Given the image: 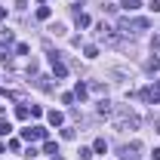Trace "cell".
Masks as SVG:
<instances>
[{
    "label": "cell",
    "instance_id": "obj_23",
    "mask_svg": "<svg viewBox=\"0 0 160 160\" xmlns=\"http://www.w3.org/2000/svg\"><path fill=\"white\" fill-rule=\"evenodd\" d=\"M154 126H157V132H160V117H157V120H154Z\"/></svg>",
    "mask_w": 160,
    "mask_h": 160
},
{
    "label": "cell",
    "instance_id": "obj_1",
    "mask_svg": "<svg viewBox=\"0 0 160 160\" xmlns=\"http://www.w3.org/2000/svg\"><path fill=\"white\" fill-rule=\"evenodd\" d=\"M114 123H117L120 129H136V126H139V114H136V111H129V108H120Z\"/></svg>",
    "mask_w": 160,
    "mask_h": 160
},
{
    "label": "cell",
    "instance_id": "obj_16",
    "mask_svg": "<svg viewBox=\"0 0 160 160\" xmlns=\"http://www.w3.org/2000/svg\"><path fill=\"white\" fill-rule=\"evenodd\" d=\"M77 157H80V160H89V157H92V151H89V148H80Z\"/></svg>",
    "mask_w": 160,
    "mask_h": 160
},
{
    "label": "cell",
    "instance_id": "obj_12",
    "mask_svg": "<svg viewBox=\"0 0 160 160\" xmlns=\"http://www.w3.org/2000/svg\"><path fill=\"white\" fill-rule=\"evenodd\" d=\"M74 96H77V99H80V102L86 99V86H83V83H77V89H74Z\"/></svg>",
    "mask_w": 160,
    "mask_h": 160
},
{
    "label": "cell",
    "instance_id": "obj_3",
    "mask_svg": "<svg viewBox=\"0 0 160 160\" xmlns=\"http://www.w3.org/2000/svg\"><path fill=\"white\" fill-rule=\"evenodd\" d=\"M22 139H28V142L46 139V129H43V126H28V129H22Z\"/></svg>",
    "mask_w": 160,
    "mask_h": 160
},
{
    "label": "cell",
    "instance_id": "obj_17",
    "mask_svg": "<svg viewBox=\"0 0 160 160\" xmlns=\"http://www.w3.org/2000/svg\"><path fill=\"white\" fill-rule=\"evenodd\" d=\"M16 117H19V120L28 117V108H25V105H19V108H16Z\"/></svg>",
    "mask_w": 160,
    "mask_h": 160
},
{
    "label": "cell",
    "instance_id": "obj_15",
    "mask_svg": "<svg viewBox=\"0 0 160 160\" xmlns=\"http://www.w3.org/2000/svg\"><path fill=\"white\" fill-rule=\"evenodd\" d=\"M43 151H46V154H59V145H56V142H46V148H43Z\"/></svg>",
    "mask_w": 160,
    "mask_h": 160
},
{
    "label": "cell",
    "instance_id": "obj_18",
    "mask_svg": "<svg viewBox=\"0 0 160 160\" xmlns=\"http://www.w3.org/2000/svg\"><path fill=\"white\" fill-rule=\"evenodd\" d=\"M9 129H12V126H9V120H0V136H6Z\"/></svg>",
    "mask_w": 160,
    "mask_h": 160
},
{
    "label": "cell",
    "instance_id": "obj_10",
    "mask_svg": "<svg viewBox=\"0 0 160 160\" xmlns=\"http://www.w3.org/2000/svg\"><path fill=\"white\" fill-rule=\"evenodd\" d=\"M74 19H77L80 28H86V25H89V16H83V12H74Z\"/></svg>",
    "mask_w": 160,
    "mask_h": 160
},
{
    "label": "cell",
    "instance_id": "obj_11",
    "mask_svg": "<svg viewBox=\"0 0 160 160\" xmlns=\"http://www.w3.org/2000/svg\"><path fill=\"white\" fill-rule=\"evenodd\" d=\"M123 9H129V12H136V9H139V0H123Z\"/></svg>",
    "mask_w": 160,
    "mask_h": 160
},
{
    "label": "cell",
    "instance_id": "obj_22",
    "mask_svg": "<svg viewBox=\"0 0 160 160\" xmlns=\"http://www.w3.org/2000/svg\"><path fill=\"white\" fill-rule=\"evenodd\" d=\"M52 160H65V157H62V154H52Z\"/></svg>",
    "mask_w": 160,
    "mask_h": 160
},
{
    "label": "cell",
    "instance_id": "obj_20",
    "mask_svg": "<svg viewBox=\"0 0 160 160\" xmlns=\"http://www.w3.org/2000/svg\"><path fill=\"white\" fill-rule=\"evenodd\" d=\"M154 52H160V37H154Z\"/></svg>",
    "mask_w": 160,
    "mask_h": 160
},
{
    "label": "cell",
    "instance_id": "obj_24",
    "mask_svg": "<svg viewBox=\"0 0 160 160\" xmlns=\"http://www.w3.org/2000/svg\"><path fill=\"white\" fill-rule=\"evenodd\" d=\"M0 19H6V9H0Z\"/></svg>",
    "mask_w": 160,
    "mask_h": 160
},
{
    "label": "cell",
    "instance_id": "obj_6",
    "mask_svg": "<svg viewBox=\"0 0 160 160\" xmlns=\"http://www.w3.org/2000/svg\"><path fill=\"white\" fill-rule=\"evenodd\" d=\"M99 37H102V40H114V31H111V28H108L105 22L99 25Z\"/></svg>",
    "mask_w": 160,
    "mask_h": 160
},
{
    "label": "cell",
    "instance_id": "obj_7",
    "mask_svg": "<svg viewBox=\"0 0 160 160\" xmlns=\"http://www.w3.org/2000/svg\"><path fill=\"white\" fill-rule=\"evenodd\" d=\"M46 117H49V123H52V126H62V123H65V117H62L59 111H49Z\"/></svg>",
    "mask_w": 160,
    "mask_h": 160
},
{
    "label": "cell",
    "instance_id": "obj_13",
    "mask_svg": "<svg viewBox=\"0 0 160 160\" xmlns=\"http://www.w3.org/2000/svg\"><path fill=\"white\" fill-rule=\"evenodd\" d=\"M145 68H148V71H160V59H148Z\"/></svg>",
    "mask_w": 160,
    "mask_h": 160
},
{
    "label": "cell",
    "instance_id": "obj_14",
    "mask_svg": "<svg viewBox=\"0 0 160 160\" xmlns=\"http://www.w3.org/2000/svg\"><path fill=\"white\" fill-rule=\"evenodd\" d=\"M83 56H86V59H96V56H99V49H96V46H86V49H83Z\"/></svg>",
    "mask_w": 160,
    "mask_h": 160
},
{
    "label": "cell",
    "instance_id": "obj_2",
    "mask_svg": "<svg viewBox=\"0 0 160 160\" xmlns=\"http://www.w3.org/2000/svg\"><path fill=\"white\" fill-rule=\"evenodd\" d=\"M132 28H136V31H145V28H148V19H123L120 22V31H123V34H129V31H132Z\"/></svg>",
    "mask_w": 160,
    "mask_h": 160
},
{
    "label": "cell",
    "instance_id": "obj_4",
    "mask_svg": "<svg viewBox=\"0 0 160 160\" xmlns=\"http://www.w3.org/2000/svg\"><path fill=\"white\" fill-rule=\"evenodd\" d=\"M139 96H142V102H148V105H157V102H160V89H154V86H145Z\"/></svg>",
    "mask_w": 160,
    "mask_h": 160
},
{
    "label": "cell",
    "instance_id": "obj_5",
    "mask_svg": "<svg viewBox=\"0 0 160 160\" xmlns=\"http://www.w3.org/2000/svg\"><path fill=\"white\" fill-rule=\"evenodd\" d=\"M49 59H52V74H56V77H65V74H68V68L59 62V52H52Z\"/></svg>",
    "mask_w": 160,
    "mask_h": 160
},
{
    "label": "cell",
    "instance_id": "obj_19",
    "mask_svg": "<svg viewBox=\"0 0 160 160\" xmlns=\"http://www.w3.org/2000/svg\"><path fill=\"white\" fill-rule=\"evenodd\" d=\"M37 19H49V6H40V9H37Z\"/></svg>",
    "mask_w": 160,
    "mask_h": 160
},
{
    "label": "cell",
    "instance_id": "obj_21",
    "mask_svg": "<svg viewBox=\"0 0 160 160\" xmlns=\"http://www.w3.org/2000/svg\"><path fill=\"white\" fill-rule=\"evenodd\" d=\"M154 160H160V148H154Z\"/></svg>",
    "mask_w": 160,
    "mask_h": 160
},
{
    "label": "cell",
    "instance_id": "obj_8",
    "mask_svg": "<svg viewBox=\"0 0 160 160\" xmlns=\"http://www.w3.org/2000/svg\"><path fill=\"white\" fill-rule=\"evenodd\" d=\"M111 111H114V108H111V102H108V99H102V102H99V114H105V117H108Z\"/></svg>",
    "mask_w": 160,
    "mask_h": 160
},
{
    "label": "cell",
    "instance_id": "obj_9",
    "mask_svg": "<svg viewBox=\"0 0 160 160\" xmlns=\"http://www.w3.org/2000/svg\"><path fill=\"white\" fill-rule=\"evenodd\" d=\"M92 151H96V154H105V151H108V142H105V139H99L96 145H92Z\"/></svg>",
    "mask_w": 160,
    "mask_h": 160
}]
</instances>
